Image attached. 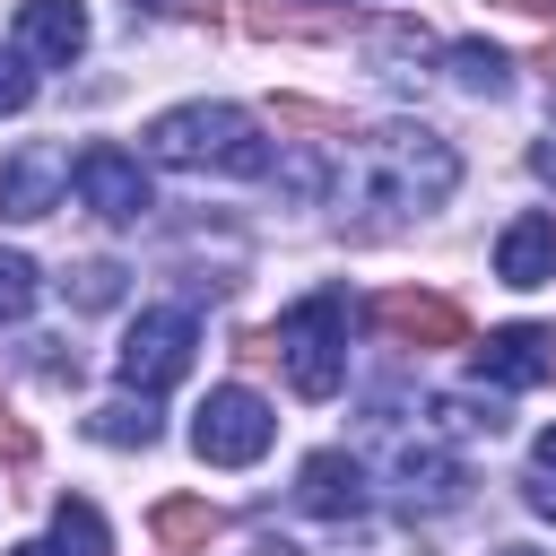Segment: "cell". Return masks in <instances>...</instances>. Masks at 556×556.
Segmentation results:
<instances>
[{"label":"cell","mask_w":556,"mask_h":556,"mask_svg":"<svg viewBox=\"0 0 556 556\" xmlns=\"http://www.w3.org/2000/svg\"><path fill=\"white\" fill-rule=\"evenodd\" d=\"M9 556H61V547H9Z\"/></svg>","instance_id":"f1b7e54d"},{"label":"cell","mask_w":556,"mask_h":556,"mask_svg":"<svg viewBox=\"0 0 556 556\" xmlns=\"http://www.w3.org/2000/svg\"><path fill=\"white\" fill-rule=\"evenodd\" d=\"M348 330H356V304H348L339 287H321V295H304L295 313H278L269 356L287 365V382H295L304 400H330V391L348 382Z\"/></svg>","instance_id":"3957f363"},{"label":"cell","mask_w":556,"mask_h":556,"mask_svg":"<svg viewBox=\"0 0 556 556\" xmlns=\"http://www.w3.org/2000/svg\"><path fill=\"white\" fill-rule=\"evenodd\" d=\"M0 460H35V426L17 408H0Z\"/></svg>","instance_id":"cb8c5ba5"},{"label":"cell","mask_w":556,"mask_h":556,"mask_svg":"<svg viewBox=\"0 0 556 556\" xmlns=\"http://www.w3.org/2000/svg\"><path fill=\"white\" fill-rule=\"evenodd\" d=\"M148 530H156V547H165V556H182V547H208V539L226 530V513H217V504H200V495H165V504L148 513Z\"/></svg>","instance_id":"5bb4252c"},{"label":"cell","mask_w":556,"mask_h":556,"mask_svg":"<svg viewBox=\"0 0 556 556\" xmlns=\"http://www.w3.org/2000/svg\"><path fill=\"white\" fill-rule=\"evenodd\" d=\"M191 348H200V321L182 313V304H156V313H139L130 330H122V382L139 391V400H156V391H174L182 374H191Z\"/></svg>","instance_id":"5b68a950"},{"label":"cell","mask_w":556,"mask_h":556,"mask_svg":"<svg viewBox=\"0 0 556 556\" xmlns=\"http://www.w3.org/2000/svg\"><path fill=\"white\" fill-rule=\"evenodd\" d=\"M70 295H78V304H87V313H104V304H122V269H113V261H87V269H78V287H70Z\"/></svg>","instance_id":"7402d4cb"},{"label":"cell","mask_w":556,"mask_h":556,"mask_svg":"<svg viewBox=\"0 0 556 556\" xmlns=\"http://www.w3.org/2000/svg\"><path fill=\"white\" fill-rule=\"evenodd\" d=\"M374 321H382L391 339H408V348H460V339H469L460 304H452V295H417V287L382 295V304H374Z\"/></svg>","instance_id":"9c48e42d"},{"label":"cell","mask_w":556,"mask_h":556,"mask_svg":"<svg viewBox=\"0 0 556 556\" xmlns=\"http://www.w3.org/2000/svg\"><path fill=\"white\" fill-rule=\"evenodd\" d=\"M513 556H530V547H513Z\"/></svg>","instance_id":"f546056e"},{"label":"cell","mask_w":556,"mask_h":556,"mask_svg":"<svg viewBox=\"0 0 556 556\" xmlns=\"http://www.w3.org/2000/svg\"><path fill=\"white\" fill-rule=\"evenodd\" d=\"M295 504L321 513V521H356V513H365V469H356L348 452H313V460L295 469Z\"/></svg>","instance_id":"7c38bea8"},{"label":"cell","mask_w":556,"mask_h":556,"mask_svg":"<svg viewBox=\"0 0 556 556\" xmlns=\"http://www.w3.org/2000/svg\"><path fill=\"white\" fill-rule=\"evenodd\" d=\"M434 417H443L452 434H495V426H504L495 400H434Z\"/></svg>","instance_id":"ffe728a7"},{"label":"cell","mask_w":556,"mask_h":556,"mask_svg":"<svg viewBox=\"0 0 556 556\" xmlns=\"http://www.w3.org/2000/svg\"><path fill=\"white\" fill-rule=\"evenodd\" d=\"M148 156L174 165V174H235V182L269 174V139H261V122L243 104H174V113H156L148 122Z\"/></svg>","instance_id":"7a4b0ae2"},{"label":"cell","mask_w":556,"mask_h":556,"mask_svg":"<svg viewBox=\"0 0 556 556\" xmlns=\"http://www.w3.org/2000/svg\"><path fill=\"white\" fill-rule=\"evenodd\" d=\"M87 434H96V443H156V408H148V400H113V408L87 417Z\"/></svg>","instance_id":"ac0fdd59"},{"label":"cell","mask_w":556,"mask_h":556,"mask_svg":"<svg viewBox=\"0 0 556 556\" xmlns=\"http://www.w3.org/2000/svg\"><path fill=\"white\" fill-rule=\"evenodd\" d=\"M243 26H252L261 43H278V35L321 43V35H339V9H304V0H243Z\"/></svg>","instance_id":"9a60e30c"},{"label":"cell","mask_w":556,"mask_h":556,"mask_svg":"<svg viewBox=\"0 0 556 556\" xmlns=\"http://www.w3.org/2000/svg\"><path fill=\"white\" fill-rule=\"evenodd\" d=\"M61 182H70V156L61 148H17L0 165V217H52L61 208Z\"/></svg>","instance_id":"30bf717a"},{"label":"cell","mask_w":556,"mask_h":556,"mask_svg":"<svg viewBox=\"0 0 556 556\" xmlns=\"http://www.w3.org/2000/svg\"><path fill=\"white\" fill-rule=\"evenodd\" d=\"M70 182H78V200H87L96 217H113V226H139V217H148V174H139L130 148H87V156L70 165Z\"/></svg>","instance_id":"8992f818"},{"label":"cell","mask_w":556,"mask_h":556,"mask_svg":"<svg viewBox=\"0 0 556 556\" xmlns=\"http://www.w3.org/2000/svg\"><path fill=\"white\" fill-rule=\"evenodd\" d=\"M130 9H156V17H217V0H130Z\"/></svg>","instance_id":"d4e9b609"},{"label":"cell","mask_w":556,"mask_h":556,"mask_svg":"<svg viewBox=\"0 0 556 556\" xmlns=\"http://www.w3.org/2000/svg\"><path fill=\"white\" fill-rule=\"evenodd\" d=\"M530 165H539V174H547V182H556V130H547V139H539V148H530Z\"/></svg>","instance_id":"4316f807"},{"label":"cell","mask_w":556,"mask_h":556,"mask_svg":"<svg viewBox=\"0 0 556 556\" xmlns=\"http://www.w3.org/2000/svg\"><path fill=\"white\" fill-rule=\"evenodd\" d=\"M530 486H556V426H547L539 452H530Z\"/></svg>","instance_id":"484cf974"},{"label":"cell","mask_w":556,"mask_h":556,"mask_svg":"<svg viewBox=\"0 0 556 556\" xmlns=\"http://www.w3.org/2000/svg\"><path fill=\"white\" fill-rule=\"evenodd\" d=\"M460 182V148L426 122H374L348 156H339V208H382V217H408V208H443Z\"/></svg>","instance_id":"6da1fadb"},{"label":"cell","mask_w":556,"mask_h":556,"mask_svg":"<svg viewBox=\"0 0 556 556\" xmlns=\"http://www.w3.org/2000/svg\"><path fill=\"white\" fill-rule=\"evenodd\" d=\"M26 304H35V261L26 252H0V330L26 321Z\"/></svg>","instance_id":"d6986e66"},{"label":"cell","mask_w":556,"mask_h":556,"mask_svg":"<svg viewBox=\"0 0 556 556\" xmlns=\"http://www.w3.org/2000/svg\"><path fill=\"white\" fill-rule=\"evenodd\" d=\"M443 70H452V87H469V96H504V52L495 43H443Z\"/></svg>","instance_id":"e0dca14e"},{"label":"cell","mask_w":556,"mask_h":556,"mask_svg":"<svg viewBox=\"0 0 556 556\" xmlns=\"http://www.w3.org/2000/svg\"><path fill=\"white\" fill-rule=\"evenodd\" d=\"M391 486H400V513H452V504L469 495V469H460V452H443V443H400Z\"/></svg>","instance_id":"ba28073f"},{"label":"cell","mask_w":556,"mask_h":556,"mask_svg":"<svg viewBox=\"0 0 556 556\" xmlns=\"http://www.w3.org/2000/svg\"><path fill=\"white\" fill-rule=\"evenodd\" d=\"M17 52L70 70V61L87 52V9H78V0H26V9H17Z\"/></svg>","instance_id":"8fae6325"},{"label":"cell","mask_w":556,"mask_h":556,"mask_svg":"<svg viewBox=\"0 0 556 556\" xmlns=\"http://www.w3.org/2000/svg\"><path fill=\"white\" fill-rule=\"evenodd\" d=\"M52 547H61V556H104V547H113V539H104V513H96L87 495H61V504H52Z\"/></svg>","instance_id":"2e32d148"},{"label":"cell","mask_w":556,"mask_h":556,"mask_svg":"<svg viewBox=\"0 0 556 556\" xmlns=\"http://www.w3.org/2000/svg\"><path fill=\"white\" fill-rule=\"evenodd\" d=\"M26 104H35V70L17 43H0V113H26Z\"/></svg>","instance_id":"44dd1931"},{"label":"cell","mask_w":556,"mask_h":556,"mask_svg":"<svg viewBox=\"0 0 556 556\" xmlns=\"http://www.w3.org/2000/svg\"><path fill=\"white\" fill-rule=\"evenodd\" d=\"M269 443H278V408H269L261 391H243V382L208 391L200 417H191V452H200L208 469H252Z\"/></svg>","instance_id":"277c9868"},{"label":"cell","mask_w":556,"mask_h":556,"mask_svg":"<svg viewBox=\"0 0 556 556\" xmlns=\"http://www.w3.org/2000/svg\"><path fill=\"white\" fill-rule=\"evenodd\" d=\"M495 278L504 287H547L556 278V217H513L504 235H495Z\"/></svg>","instance_id":"4fadbf2b"},{"label":"cell","mask_w":556,"mask_h":556,"mask_svg":"<svg viewBox=\"0 0 556 556\" xmlns=\"http://www.w3.org/2000/svg\"><path fill=\"white\" fill-rule=\"evenodd\" d=\"M513 9H521V17H547V9H556V0H513Z\"/></svg>","instance_id":"83f0119b"},{"label":"cell","mask_w":556,"mask_h":556,"mask_svg":"<svg viewBox=\"0 0 556 556\" xmlns=\"http://www.w3.org/2000/svg\"><path fill=\"white\" fill-rule=\"evenodd\" d=\"M478 374L495 391H521V382H556V321H504L478 339Z\"/></svg>","instance_id":"52a82bcc"},{"label":"cell","mask_w":556,"mask_h":556,"mask_svg":"<svg viewBox=\"0 0 556 556\" xmlns=\"http://www.w3.org/2000/svg\"><path fill=\"white\" fill-rule=\"evenodd\" d=\"M374 52H382V61H426L434 43H426V26H382V35H374Z\"/></svg>","instance_id":"603a6c76"}]
</instances>
